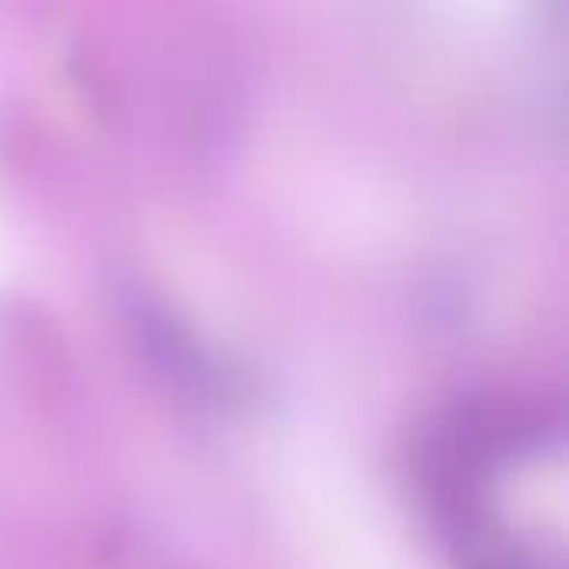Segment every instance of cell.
<instances>
[{
  "label": "cell",
  "mask_w": 569,
  "mask_h": 569,
  "mask_svg": "<svg viewBox=\"0 0 569 569\" xmlns=\"http://www.w3.org/2000/svg\"><path fill=\"white\" fill-rule=\"evenodd\" d=\"M563 430L547 417H490L467 430L447 477L453 540L470 569H563Z\"/></svg>",
  "instance_id": "6da1fadb"
}]
</instances>
